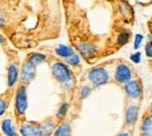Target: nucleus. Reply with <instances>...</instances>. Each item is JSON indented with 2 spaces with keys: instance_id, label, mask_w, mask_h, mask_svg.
Masks as SVG:
<instances>
[{
  "instance_id": "f257e3e1",
  "label": "nucleus",
  "mask_w": 152,
  "mask_h": 136,
  "mask_svg": "<svg viewBox=\"0 0 152 136\" xmlns=\"http://www.w3.org/2000/svg\"><path fill=\"white\" fill-rule=\"evenodd\" d=\"M52 72H53V75L55 76V79L61 83H67L72 79L70 71L68 69V67L66 65H63L61 62H55L52 66Z\"/></svg>"
},
{
  "instance_id": "f03ea898",
  "label": "nucleus",
  "mask_w": 152,
  "mask_h": 136,
  "mask_svg": "<svg viewBox=\"0 0 152 136\" xmlns=\"http://www.w3.org/2000/svg\"><path fill=\"white\" fill-rule=\"evenodd\" d=\"M88 78L95 86H101L109 81V74L104 68H94L90 71Z\"/></svg>"
},
{
  "instance_id": "7ed1b4c3",
  "label": "nucleus",
  "mask_w": 152,
  "mask_h": 136,
  "mask_svg": "<svg viewBox=\"0 0 152 136\" xmlns=\"http://www.w3.org/2000/svg\"><path fill=\"white\" fill-rule=\"evenodd\" d=\"M15 108L20 115H23L27 109V95H26V88L23 86H20L17 92V99H15Z\"/></svg>"
},
{
  "instance_id": "20e7f679",
  "label": "nucleus",
  "mask_w": 152,
  "mask_h": 136,
  "mask_svg": "<svg viewBox=\"0 0 152 136\" xmlns=\"http://www.w3.org/2000/svg\"><path fill=\"white\" fill-rule=\"evenodd\" d=\"M124 89L126 95L130 99H138L142 95V86L139 81L137 80H131L124 85Z\"/></svg>"
},
{
  "instance_id": "39448f33",
  "label": "nucleus",
  "mask_w": 152,
  "mask_h": 136,
  "mask_svg": "<svg viewBox=\"0 0 152 136\" xmlns=\"http://www.w3.org/2000/svg\"><path fill=\"white\" fill-rule=\"evenodd\" d=\"M115 79L118 82H129L131 79V69L126 65H119L116 68L115 73Z\"/></svg>"
},
{
  "instance_id": "423d86ee",
  "label": "nucleus",
  "mask_w": 152,
  "mask_h": 136,
  "mask_svg": "<svg viewBox=\"0 0 152 136\" xmlns=\"http://www.w3.org/2000/svg\"><path fill=\"white\" fill-rule=\"evenodd\" d=\"M35 76V66H33L31 62H26L22 66V71H21V79L23 82H29L32 81Z\"/></svg>"
},
{
  "instance_id": "0eeeda50",
  "label": "nucleus",
  "mask_w": 152,
  "mask_h": 136,
  "mask_svg": "<svg viewBox=\"0 0 152 136\" xmlns=\"http://www.w3.org/2000/svg\"><path fill=\"white\" fill-rule=\"evenodd\" d=\"M20 132L22 136H42L40 127L34 124H23L21 126Z\"/></svg>"
},
{
  "instance_id": "6e6552de",
  "label": "nucleus",
  "mask_w": 152,
  "mask_h": 136,
  "mask_svg": "<svg viewBox=\"0 0 152 136\" xmlns=\"http://www.w3.org/2000/svg\"><path fill=\"white\" fill-rule=\"evenodd\" d=\"M77 49L80 51L81 55L84 57L86 59L91 58V57L95 54V47H94L91 43H88V42L78 43V45H77Z\"/></svg>"
},
{
  "instance_id": "1a4fd4ad",
  "label": "nucleus",
  "mask_w": 152,
  "mask_h": 136,
  "mask_svg": "<svg viewBox=\"0 0 152 136\" xmlns=\"http://www.w3.org/2000/svg\"><path fill=\"white\" fill-rule=\"evenodd\" d=\"M138 112L139 108L137 106H129L126 108V113H125V122L128 126H132L136 122L137 117H138Z\"/></svg>"
},
{
  "instance_id": "9d476101",
  "label": "nucleus",
  "mask_w": 152,
  "mask_h": 136,
  "mask_svg": "<svg viewBox=\"0 0 152 136\" xmlns=\"http://www.w3.org/2000/svg\"><path fill=\"white\" fill-rule=\"evenodd\" d=\"M140 134L142 136L152 135V115L146 116L143 120V123L140 126Z\"/></svg>"
},
{
  "instance_id": "9b49d317",
  "label": "nucleus",
  "mask_w": 152,
  "mask_h": 136,
  "mask_svg": "<svg viewBox=\"0 0 152 136\" xmlns=\"http://www.w3.org/2000/svg\"><path fill=\"white\" fill-rule=\"evenodd\" d=\"M18 79V68L15 65H10L8 67V86L12 87Z\"/></svg>"
},
{
  "instance_id": "f8f14e48",
  "label": "nucleus",
  "mask_w": 152,
  "mask_h": 136,
  "mask_svg": "<svg viewBox=\"0 0 152 136\" xmlns=\"http://www.w3.org/2000/svg\"><path fill=\"white\" fill-rule=\"evenodd\" d=\"M56 54L60 55V57H62V58L68 59L69 57H72L74 54V51L70 47H67V46L61 45V46H58L56 48Z\"/></svg>"
},
{
  "instance_id": "ddd939ff",
  "label": "nucleus",
  "mask_w": 152,
  "mask_h": 136,
  "mask_svg": "<svg viewBox=\"0 0 152 136\" xmlns=\"http://www.w3.org/2000/svg\"><path fill=\"white\" fill-rule=\"evenodd\" d=\"M72 129L68 123H62L54 133V136H70Z\"/></svg>"
},
{
  "instance_id": "4468645a",
  "label": "nucleus",
  "mask_w": 152,
  "mask_h": 136,
  "mask_svg": "<svg viewBox=\"0 0 152 136\" xmlns=\"http://www.w3.org/2000/svg\"><path fill=\"white\" fill-rule=\"evenodd\" d=\"M1 127H2V132L7 136H17L15 132H14V128L12 127L11 120H5L2 122V126Z\"/></svg>"
},
{
  "instance_id": "2eb2a0df",
  "label": "nucleus",
  "mask_w": 152,
  "mask_h": 136,
  "mask_svg": "<svg viewBox=\"0 0 152 136\" xmlns=\"http://www.w3.org/2000/svg\"><path fill=\"white\" fill-rule=\"evenodd\" d=\"M53 128H54V123H53L52 121H45V122L40 126L41 133H42V135H45V136L49 135V134L53 132Z\"/></svg>"
},
{
  "instance_id": "dca6fc26",
  "label": "nucleus",
  "mask_w": 152,
  "mask_h": 136,
  "mask_svg": "<svg viewBox=\"0 0 152 136\" xmlns=\"http://www.w3.org/2000/svg\"><path fill=\"white\" fill-rule=\"evenodd\" d=\"M45 60H46V57H45V55L35 53V54H32V55H29L28 62H31L33 66H37V65H40L41 62H43Z\"/></svg>"
},
{
  "instance_id": "f3484780",
  "label": "nucleus",
  "mask_w": 152,
  "mask_h": 136,
  "mask_svg": "<svg viewBox=\"0 0 152 136\" xmlns=\"http://www.w3.org/2000/svg\"><path fill=\"white\" fill-rule=\"evenodd\" d=\"M128 41H129V33H128V32H122V33L118 35V43H119L121 46L128 43Z\"/></svg>"
},
{
  "instance_id": "a211bd4d",
  "label": "nucleus",
  "mask_w": 152,
  "mask_h": 136,
  "mask_svg": "<svg viewBox=\"0 0 152 136\" xmlns=\"http://www.w3.org/2000/svg\"><path fill=\"white\" fill-rule=\"evenodd\" d=\"M67 110H68V104H67V103H63V104L58 108V110H57V114H56L57 118H62V117L67 114Z\"/></svg>"
},
{
  "instance_id": "6ab92c4d",
  "label": "nucleus",
  "mask_w": 152,
  "mask_h": 136,
  "mask_svg": "<svg viewBox=\"0 0 152 136\" xmlns=\"http://www.w3.org/2000/svg\"><path fill=\"white\" fill-rule=\"evenodd\" d=\"M67 62H68L69 65H72V66H75V65H78L80 58H78L76 54H73L72 57H69V58L67 59Z\"/></svg>"
},
{
  "instance_id": "aec40b11",
  "label": "nucleus",
  "mask_w": 152,
  "mask_h": 136,
  "mask_svg": "<svg viewBox=\"0 0 152 136\" xmlns=\"http://www.w3.org/2000/svg\"><path fill=\"white\" fill-rule=\"evenodd\" d=\"M145 53L149 58H152V41H149L145 46Z\"/></svg>"
},
{
  "instance_id": "412c9836",
  "label": "nucleus",
  "mask_w": 152,
  "mask_h": 136,
  "mask_svg": "<svg viewBox=\"0 0 152 136\" xmlns=\"http://www.w3.org/2000/svg\"><path fill=\"white\" fill-rule=\"evenodd\" d=\"M142 40H143V35H142V34L136 35V39H134V48H136V49H138V48H139Z\"/></svg>"
},
{
  "instance_id": "4be33fe9",
  "label": "nucleus",
  "mask_w": 152,
  "mask_h": 136,
  "mask_svg": "<svg viewBox=\"0 0 152 136\" xmlns=\"http://www.w3.org/2000/svg\"><path fill=\"white\" fill-rule=\"evenodd\" d=\"M89 93H90V88L87 87V86H84V87L82 88V90H81V97H82V99L87 97L89 95Z\"/></svg>"
},
{
  "instance_id": "5701e85b",
  "label": "nucleus",
  "mask_w": 152,
  "mask_h": 136,
  "mask_svg": "<svg viewBox=\"0 0 152 136\" xmlns=\"http://www.w3.org/2000/svg\"><path fill=\"white\" fill-rule=\"evenodd\" d=\"M124 7H125V8H122L121 11H122V13H123L125 17H128V13L131 12V8H130V6H129L128 4H125V2H124Z\"/></svg>"
},
{
  "instance_id": "b1692460",
  "label": "nucleus",
  "mask_w": 152,
  "mask_h": 136,
  "mask_svg": "<svg viewBox=\"0 0 152 136\" xmlns=\"http://www.w3.org/2000/svg\"><path fill=\"white\" fill-rule=\"evenodd\" d=\"M131 60H132L134 63H138V62L140 61V53L137 52L136 54H132V55H131Z\"/></svg>"
},
{
  "instance_id": "393cba45",
  "label": "nucleus",
  "mask_w": 152,
  "mask_h": 136,
  "mask_svg": "<svg viewBox=\"0 0 152 136\" xmlns=\"http://www.w3.org/2000/svg\"><path fill=\"white\" fill-rule=\"evenodd\" d=\"M5 107H6V104H5V101L0 100V116L4 114V112H5Z\"/></svg>"
},
{
  "instance_id": "a878e982",
  "label": "nucleus",
  "mask_w": 152,
  "mask_h": 136,
  "mask_svg": "<svg viewBox=\"0 0 152 136\" xmlns=\"http://www.w3.org/2000/svg\"><path fill=\"white\" fill-rule=\"evenodd\" d=\"M118 136H130V134H128V133H122V134H119Z\"/></svg>"
},
{
  "instance_id": "bb28decb",
  "label": "nucleus",
  "mask_w": 152,
  "mask_h": 136,
  "mask_svg": "<svg viewBox=\"0 0 152 136\" xmlns=\"http://www.w3.org/2000/svg\"><path fill=\"white\" fill-rule=\"evenodd\" d=\"M4 24H5V20L2 19V18H0V26H2Z\"/></svg>"
},
{
  "instance_id": "cd10ccee",
  "label": "nucleus",
  "mask_w": 152,
  "mask_h": 136,
  "mask_svg": "<svg viewBox=\"0 0 152 136\" xmlns=\"http://www.w3.org/2000/svg\"><path fill=\"white\" fill-rule=\"evenodd\" d=\"M2 41H4V38H2V37H1V35H0V43H1V42H2Z\"/></svg>"
}]
</instances>
